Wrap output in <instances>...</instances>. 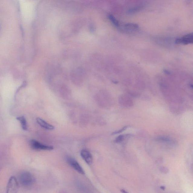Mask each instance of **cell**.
<instances>
[{
	"mask_svg": "<svg viewBox=\"0 0 193 193\" xmlns=\"http://www.w3.org/2000/svg\"><path fill=\"white\" fill-rule=\"evenodd\" d=\"M19 182L23 186L28 187L34 183L35 179L31 173L28 172H24L20 174Z\"/></svg>",
	"mask_w": 193,
	"mask_h": 193,
	"instance_id": "cell-1",
	"label": "cell"
},
{
	"mask_svg": "<svg viewBox=\"0 0 193 193\" xmlns=\"http://www.w3.org/2000/svg\"><path fill=\"white\" fill-rule=\"evenodd\" d=\"M19 189V183L17 179L12 176L9 179L7 188V193H17Z\"/></svg>",
	"mask_w": 193,
	"mask_h": 193,
	"instance_id": "cell-2",
	"label": "cell"
},
{
	"mask_svg": "<svg viewBox=\"0 0 193 193\" xmlns=\"http://www.w3.org/2000/svg\"><path fill=\"white\" fill-rule=\"evenodd\" d=\"M30 145L32 148L36 150H49L53 149L52 146L43 145L34 140H31L30 141Z\"/></svg>",
	"mask_w": 193,
	"mask_h": 193,
	"instance_id": "cell-3",
	"label": "cell"
},
{
	"mask_svg": "<svg viewBox=\"0 0 193 193\" xmlns=\"http://www.w3.org/2000/svg\"><path fill=\"white\" fill-rule=\"evenodd\" d=\"M68 163L71 167H72L74 169H75L79 173L82 175H84L85 174V171L83 170V169L82 168L81 166L78 163L75 159L74 158L70 156H68L66 159Z\"/></svg>",
	"mask_w": 193,
	"mask_h": 193,
	"instance_id": "cell-4",
	"label": "cell"
},
{
	"mask_svg": "<svg viewBox=\"0 0 193 193\" xmlns=\"http://www.w3.org/2000/svg\"><path fill=\"white\" fill-rule=\"evenodd\" d=\"M80 155L86 163L89 165H92L93 162V158L92 154L88 150H82L80 153Z\"/></svg>",
	"mask_w": 193,
	"mask_h": 193,
	"instance_id": "cell-5",
	"label": "cell"
},
{
	"mask_svg": "<svg viewBox=\"0 0 193 193\" xmlns=\"http://www.w3.org/2000/svg\"><path fill=\"white\" fill-rule=\"evenodd\" d=\"M193 42V36L192 33L188 34L183 36L182 38L176 39L175 43L177 44L182 43L183 44H188L192 43Z\"/></svg>",
	"mask_w": 193,
	"mask_h": 193,
	"instance_id": "cell-6",
	"label": "cell"
},
{
	"mask_svg": "<svg viewBox=\"0 0 193 193\" xmlns=\"http://www.w3.org/2000/svg\"><path fill=\"white\" fill-rule=\"evenodd\" d=\"M139 28V26L137 24L133 23H127L122 27L123 30L130 32L136 31Z\"/></svg>",
	"mask_w": 193,
	"mask_h": 193,
	"instance_id": "cell-7",
	"label": "cell"
},
{
	"mask_svg": "<svg viewBox=\"0 0 193 193\" xmlns=\"http://www.w3.org/2000/svg\"><path fill=\"white\" fill-rule=\"evenodd\" d=\"M36 121H37V124L43 127V128L47 129V130H54V126L48 124V123H47L46 121H44L42 118H36Z\"/></svg>",
	"mask_w": 193,
	"mask_h": 193,
	"instance_id": "cell-8",
	"label": "cell"
},
{
	"mask_svg": "<svg viewBox=\"0 0 193 193\" xmlns=\"http://www.w3.org/2000/svg\"><path fill=\"white\" fill-rule=\"evenodd\" d=\"M16 119L19 121L21 124V127L24 130H26L28 129L27 121L25 117L24 116L18 117Z\"/></svg>",
	"mask_w": 193,
	"mask_h": 193,
	"instance_id": "cell-9",
	"label": "cell"
},
{
	"mask_svg": "<svg viewBox=\"0 0 193 193\" xmlns=\"http://www.w3.org/2000/svg\"><path fill=\"white\" fill-rule=\"evenodd\" d=\"M109 19H110L111 22H112L114 25L117 27H119L120 25L118 21L115 19V18L113 15L112 14H109L108 16Z\"/></svg>",
	"mask_w": 193,
	"mask_h": 193,
	"instance_id": "cell-10",
	"label": "cell"
},
{
	"mask_svg": "<svg viewBox=\"0 0 193 193\" xmlns=\"http://www.w3.org/2000/svg\"><path fill=\"white\" fill-rule=\"evenodd\" d=\"M141 9L140 6L132 8L129 9L127 13L130 14L135 13L136 12L139 11Z\"/></svg>",
	"mask_w": 193,
	"mask_h": 193,
	"instance_id": "cell-11",
	"label": "cell"
},
{
	"mask_svg": "<svg viewBox=\"0 0 193 193\" xmlns=\"http://www.w3.org/2000/svg\"><path fill=\"white\" fill-rule=\"evenodd\" d=\"M124 135H120L118 137H117L115 140V142L116 143H119L122 142L124 140Z\"/></svg>",
	"mask_w": 193,
	"mask_h": 193,
	"instance_id": "cell-12",
	"label": "cell"
},
{
	"mask_svg": "<svg viewBox=\"0 0 193 193\" xmlns=\"http://www.w3.org/2000/svg\"><path fill=\"white\" fill-rule=\"evenodd\" d=\"M127 127H128L127 126H126V127H123V128L121 129V130H118V131L114 132V133H112V135H115L122 133V132L124 131V130H125L127 128Z\"/></svg>",
	"mask_w": 193,
	"mask_h": 193,
	"instance_id": "cell-13",
	"label": "cell"
}]
</instances>
